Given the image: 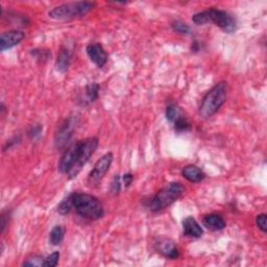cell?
<instances>
[{"label":"cell","mask_w":267,"mask_h":267,"mask_svg":"<svg viewBox=\"0 0 267 267\" xmlns=\"http://www.w3.org/2000/svg\"><path fill=\"white\" fill-rule=\"evenodd\" d=\"M99 140L96 137H90L79 140L64 151L59 163V170L67 174L69 179H73L82 171L83 167L93 156L98 147Z\"/></svg>","instance_id":"cell-1"},{"label":"cell","mask_w":267,"mask_h":267,"mask_svg":"<svg viewBox=\"0 0 267 267\" xmlns=\"http://www.w3.org/2000/svg\"><path fill=\"white\" fill-rule=\"evenodd\" d=\"M185 192V187L180 182H172L158 191L155 195L145 197L143 205L151 212H159L171 206Z\"/></svg>","instance_id":"cell-2"},{"label":"cell","mask_w":267,"mask_h":267,"mask_svg":"<svg viewBox=\"0 0 267 267\" xmlns=\"http://www.w3.org/2000/svg\"><path fill=\"white\" fill-rule=\"evenodd\" d=\"M72 207L78 216L88 220H98L104 215V209L99 199L88 193L73 192L70 194Z\"/></svg>","instance_id":"cell-3"},{"label":"cell","mask_w":267,"mask_h":267,"mask_svg":"<svg viewBox=\"0 0 267 267\" xmlns=\"http://www.w3.org/2000/svg\"><path fill=\"white\" fill-rule=\"evenodd\" d=\"M192 20L195 24H198V25H204V24L207 23H214L216 26L219 27L226 34H232V32L237 29L236 19L230 13L214 9V7L196 13L193 16Z\"/></svg>","instance_id":"cell-4"},{"label":"cell","mask_w":267,"mask_h":267,"mask_svg":"<svg viewBox=\"0 0 267 267\" xmlns=\"http://www.w3.org/2000/svg\"><path fill=\"white\" fill-rule=\"evenodd\" d=\"M228 96V85L225 82L216 84L206 93L199 104V115L204 119L212 117L223 106Z\"/></svg>","instance_id":"cell-5"},{"label":"cell","mask_w":267,"mask_h":267,"mask_svg":"<svg viewBox=\"0 0 267 267\" xmlns=\"http://www.w3.org/2000/svg\"><path fill=\"white\" fill-rule=\"evenodd\" d=\"M94 6L95 3L91 1H76L64 3L53 7L48 13V16L53 20H71L87 15L89 12H91L94 9Z\"/></svg>","instance_id":"cell-6"},{"label":"cell","mask_w":267,"mask_h":267,"mask_svg":"<svg viewBox=\"0 0 267 267\" xmlns=\"http://www.w3.org/2000/svg\"><path fill=\"white\" fill-rule=\"evenodd\" d=\"M75 116H69L65 119L58 127V131L54 135V145L58 149L66 146L70 139L73 136V132L76 127L77 121Z\"/></svg>","instance_id":"cell-7"},{"label":"cell","mask_w":267,"mask_h":267,"mask_svg":"<svg viewBox=\"0 0 267 267\" xmlns=\"http://www.w3.org/2000/svg\"><path fill=\"white\" fill-rule=\"evenodd\" d=\"M113 160H114V156L112 152H107L96 162L92 170L88 175V184L90 186L98 184L107 172L110 170L112 166Z\"/></svg>","instance_id":"cell-8"},{"label":"cell","mask_w":267,"mask_h":267,"mask_svg":"<svg viewBox=\"0 0 267 267\" xmlns=\"http://www.w3.org/2000/svg\"><path fill=\"white\" fill-rule=\"evenodd\" d=\"M153 248L157 250V253L163 256L166 259L175 260L180 257V250L174 241L170 238L158 237L153 241Z\"/></svg>","instance_id":"cell-9"},{"label":"cell","mask_w":267,"mask_h":267,"mask_svg":"<svg viewBox=\"0 0 267 267\" xmlns=\"http://www.w3.org/2000/svg\"><path fill=\"white\" fill-rule=\"evenodd\" d=\"M24 38H25V34L19 29H12L2 32L1 37H0V50L5 51L10 48L17 46Z\"/></svg>","instance_id":"cell-10"},{"label":"cell","mask_w":267,"mask_h":267,"mask_svg":"<svg viewBox=\"0 0 267 267\" xmlns=\"http://www.w3.org/2000/svg\"><path fill=\"white\" fill-rule=\"evenodd\" d=\"M87 54L97 67L102 68L108 62V53L104 50L101 44L99 43H91L86 48Z\"/></svg>","instance_id":"cell-11"},{"label":"cell","mask_w":267,"mask_h":267,"mask_svg":"<svg viewBox=\"0 0 267 267\" xmlns=\"http://www.w3.org/2000/svg\"><path fill=\"white\" fill-rule=\"evenodd\" d=\"M183 231L185 236H189L192 238H200L204 234L200 224L192 216L186 217L183 220Z\"/></svg>","instance_id":"cell-12"},{"label":"cell","mask_w":267,"mask_h":267,"mask_svg":"<svg viewBox=\"0 0 267 267\" xmlns=\"http://www.w3.org/2000/svg\"><path fill=\"white\" fill-rule=\"evenodd\" d=\"M72 59V51L68 46H62L60 52L58 54V58H56L55 61V69L59 72H66L70 66Z\"/></svg>","instance_id":"cell-13"},{"label":"cell","mask_w":267,"mask_h":267,"mask_svg":"<svg viewBox=\"0 0 267 267\" xmlns=\"http://www.w3.org/2000/svg\"><path fill=\"white\" fill-rule=\"evenodd\" d=\"M182 175L190 183H200L205 180L206 173L195 165H187L183 168Z\"/></svg>","instance_id":"cell-14"},{"label":"cell","mask_w":267,"mask_h":267,"mask_svg":"<svg viewBox=\"0 0 267 267\" xmlns=\"http://www.w3.org/2000/svg\"><path fill=\"white\" fill-rule=\"evenodd\" d=\"M203 224L211 231H221L226 226V222L222 215L217 213L208 214L203 218Z\"/></svg>","instance_id":"cell-15"},{"label":"cell","mask_w":267,"mask_h":267,"mask_svg":"<svg viewBox=\"0 0 267 267\" xmlns=\"http://www.w3.org/2000/svg\"><path fill=\"white\" fill-rule=\"evenodd\" d=\"M99 85L97 83H90L88 84L85 88V100L84 104L92 103L97 100L99 96Z\"/></svg>","instance_id":"cell-16"},{"label":"cell","mask_w":267,"mask_h":267,"mask_svg":"<svg viewBox=\"0 0 267 267\" xmlns=\"http://www.w3.org/2000/svg\"><path fill=\"white\" fill-rule=\"evenodd\" d=\"M65 236V229L62 225H55L49 233V242L52 245H59L62 243Z\"/></svg>","instance_id":"cell-17"},{"label":"cell","mask_w":267,"mask_h":267,"mask_svg":"<svg viewBox=\"0 0 267 267\" xmlns=\"http://www.w3.org/2000/svg\"><path fill=\"white\" fill-rule=\"evenodd\" d=\"M165 115H166V118L168 121H170V122H174V121L179 118L182 114L181 112V109L176 106V104L174 103H170L168 104L167 108H166V112H165Z\"/></svg>","instance_id":"cell-18"},{"label":"cell","mask_w":267,"mask_h":267,"mask_svg":"<svg viewBox=\"0 0 267 267\" xmlns=\"http://www.w3.org/2000/svg\"><path fill=\"white\" fill-rule=\"evenodd\" d=\"M173 125H174V129L177 133L187 132L191 127V124L188 121V119L186 118L184 115H181L179 118H177L173 122Z\"/></svg>","instance_id":"cell-19"},{"label":"cell","mask_w":267,"mask_h":267,"mask_svg":"<svg viewBox=\"0 0 267 267\" xmlns=\"http://www.w3.org/2000/svg\"><path fill=\"white\" fill-rule=\"evenodd\" d=\"M171 27L175 32L181 35H190L192 32L191 27L188 25V24L180 20H174L171 23Z\"/></svg>","instance_id":"cell-20"},{"label":"cell","mask_w":267,"mask_h":267,"mask_svg":"<svg viewBox=\"0 0 267 267\" xmlns=\"http://www.w3.org/2000/svg\"><path fill=\"white\" fill-rule=\"evenodd\" d=\"M72 209H73V207H72V201H71L70 195H68V197H66L64 200H62V203L59 205L58 212L61 215H67V214H69L71 212Z\"/></svg>","instance_id":"cell-21"},{"label":"cell","mask_w":267,"mask_h":267,"mask_svg":"<svg viewBox=\"0 0 267 267\" xmlns=\"http://www.w3.org/2000/svg\"><path fill=\"white\" fill-rule=\"evenodd\" d=\"M30 54L34 56V58L40 62H45L47 61L48 59H49V56L51 55L50 51L48 49H38V48H36V49H32L30 51Z\"/></svg>","instance_id":"cell-22"},{"label":"cell","mask_w":267,"mask_h":267,"mask_svg":"<svg viewBox=\"0 0 267 267\" xmlns=\"http://www.w3.org/2000/svg\"><path fill=\"white\" fill-rule=\"evenodd\" d=\"M44 263L45 258L35 255L27 258L26 260L22 263V266H44Z\"/></svg>","instance_id":"cell-23"},{"label":"cell","mask_w":267,"mask_h":267,"mask_svg":"<svg viewBox=\"0 0 267 267\" xmlns=\"http://www.w3.org/2000/svg\"><path fill=\"white\" fill-rule=\"evenodd\" d=\"M43 131V125L42 124H32L29 126L28 131H27V135L30 139H36L38 137L42 134Z\"/></svg>","instance_id":"cell-24"},{"label":"cell","mask_w":267,"mask_h":267,"mask_svg":"<svg viewBox=\"0 0 267 267\" xmlns=\"http://www.w3.org/2000/svg\"><path fill=\"white\" fill-rule=\"evenodd\" d=\"M60 260V253L59 252H54L50 254L48 257L45 258V263L44 266L46 267H54L58 265Z\"/></svg>","instance_id":"cell-25"},{"label":"cell","mask_w":267,"mask_h":267,"mask_svg":"<svg viewBox=\"0 0 267 267\" xmlns=\"http://www.w3.org/2000/svg\"><path fill=\"white\" fill-rule=\"evenodd\" d=\"M121 190V177L119 176V174H116L114 177H113V180L111 182L110 185V191L113 194H118Z\"/></svg>","instance_id":"cell-26"},{"label":"cell","mask_w":267,"mask_h":267,"mask_svg":"<svg viewBox=\"0 0 267 267\" xmlns=\"http://www.w3.org/2000/svg\"><path fill=\"white\" fill-rule=\"evenodd\" d=\"M266 217L267 215L265 213L263 214H259L256 217V224L258 225V228L260 229L263 233L267 232V225H266Z\"/></svg>","instance_id":"cell-27"},{"label":"cell","mask_w":267,"mask_h":267,"mask_svg":"<svg viewBox=\"0 0 267 267\" xmlns=\"http://www.w3.org/2000/svg\"><path fill=\"white\" fill-rule=\"evenodd\" d=\"M9 218H10V214L7 211H3L1 213V217H0V232L3 233L7 223H9Z\"/></svg>","instance_id":"cell-28"},{"label":"cell","mask_w":267,"mask_h":267,"mask_svg":"<svg viewBox=\"0 0 267 267\" xmlns=\"http://www.w3.org/2000/svg\"><path fill=\"white\" fill-rule=\"evenodd\" d=\"M121 180H122V182H123L124 187L127 188V187H129V186H131V184L133 183V181H134V175H133L132 173H125V174H123L122 179H121Z\"/></svg>","instance_id":"cell-29"},{"label":"cell","mask_w":267,"mask_h":267,"mask_svg":"<svg viewBox=\"0 0 267 267\" xmlns=\"http://www.w3.org/2000/svg\"><path fill=\"white\" fill-rule=\"evenodd\" d=\"M20 137H14V138H12L10 141H7L5 143V145L3 146V150H6V149H9L11 148L13 145H16V144H18L19 141H20Z\"/></svg>","instance_id":"cell-30"}]
</instances>
